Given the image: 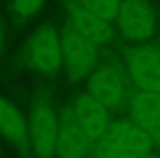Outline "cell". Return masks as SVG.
<instances>
[{
  "label": "cell",
  "mask_w": 160,
  "mask_h": 158,
  "mask_svg": "<svg viewBox=\"0 0 160 158\" xmlns=\"http://www.w3.org/2000/svg\"><path fill=\"white\" fill-rule=\"evenodd\" d=\"M25 60L39 74L54 76L62 68L61 33L53 25L39 26L27 42Z\"/></svg>",
  "instance_id": "cell-2"
},
{
  "label": "cell",
  "mask_w": 160,
  "mask_h": 158,
  "mask_svg": "<svg viewBox=\"0 0 160 158\" xmlns=\"http://www.w3.org/2000/svg\"><path fill=\"white\" fill-rule=\"evenodd\" d=\"M115 23L124 39L143 42L154 33L156 16L146 0H121Z\"/></svg>",
  "instance_id": "cell-5"
},
{
  "label": "cell",
  "mask_w": 160,
  "mask_h": 158,
  "mask_svg": "<svg viewBox=\"0 0 160 158\" xmlns=\"http://www.w3.org/2000/svg\"><path fill=\"white\" fill-rule=\"evenodd\" d=\"M78 3L109 22H113L117 19L121 0H78Z\"/></svg>",
  "instance_id": "cell-13"
},
{
  "label": "cell",
  "mask_w": 160,
  "mask_h": 158,
  "mask_svg": "<svg viewBox=\"0 0 160 158\" xmlns=\"http://www.w3.org/2000/svg\"><path fill=\"white\" fill-rule=\"evenodd\" d=\"M154 140L134 121H110L104 133L93 144V158H142L149 154Z\"/></svg>",
  "instance_id": "cell-1"
},
{
  "label": "cell",
  "mask_w": 160,
  "mask_h": 158,
  "mask_svg": "<svg viewBox=\"0 0 160 158\" xmlns=\"http://www.w3.org/2000/svg\"><path fill=\"white\" fill-rule=\"evenodd\" d=\"M2 39H3V34H2V28H0V45H2Z\"/></svg>",
  "instance_id": "cell-16"
},
{
  "label": "cell",
  "mask_w": 160,
  "mask_h": 158,
  "mask_svg": "<svg viewBox=\"0 0 160 158\" xmlns=\"http://www.w3.org/2000/svg\"><path fill=\"white\" fill-rule=\"evenodd\" d=\"M62 44V67L73 78L86 76L98 59V44L67 25L61 30Z\"/></svg>",
  "instance_id": "cell-4"
},
{
  "label": "cell",
  "mask_w": 160,
  "mask_h": 158,
  "mask_svg": "<svg viewBox=\"0 0 160 158\" xmlns=\"http://www.w3.org/2000/svg\"><path fill=\"white\" fill-rule=\"evenodd\" d=\"M11 3H12L14 12L19 17L30 19L42 9L45 0H11Z\"/></svg>",
  "instance_id": "cell-14"
},
{
  "label": "cell",
  "mask_w": 160,
  "mask_h": 158,
  "mask_svg": "<svg viewBox=\"0 0 160 158\" xmlns=\"http://www.w3.org/2000/svg\"><path fill=\"white\" fill-rule=\"evenodd\" d=\"M59 115L45 101H36L28 116V135L38 158H52L56 154Z\"/></svg>",
  "instance_id": "cell-3"
},
{
  "label": "cell",
  "mask_w": 160,
  "mask_h": 158,
  "mask_svg": "<svg viewBox=\"0 0 160 158\" xmlns=\"http://www.w3.org/2000/svg\"><path fill=\"white\" fill-rule=\"evenodd\" d=\"M0 135L14 146L23 147L28 144V121L19 107L8 98L0 95Z\"/></svg>",
  "instance_id": "cell-12"
},
{
  "label": "cell",
  "mask_w": 160,
  "mask_h": 158,
  "mask_svg": "<svg viewBox=\"0 0 160 158\" xmlns=\"http://www.w3.org/2000/svg\"><path fill=\"white\" fill-rule=\"evenodd\" d=\"M132 121L160 144V93L138 90L129 101Z\"/></svg>",
  "instance_id": "cell-11"
},
{
  "label": "cell",
  "mask_w": 160,
  "mask_h": 158,
  "mask_svg": "<svg viewBox=\"0 0 160 158\" xmlns=\"http://www.w3.org/2000/svg\"><path fill=\"white\" fill-rule=\"evenodd\" d=\"M92 144L81 129L73 108H64L59 115V132L56 143L58 158H86Z\"/></svg>",
  "instance_id": "cell-7"
},
{
  "label": "cell",
  "mask_w": 160,
  "mask_h": 158,
  "mask_svg": "<svg viewBox=\"0 0 160 158\" xmlns=\"http://www.w3.org/2000/svg\"><path fill=\"white\" fill-rule=\"evenodd\" d=\"M73 112L75 116L87 135L92 147L100 140V136L104 133L107 126L110 124V113L109 107L100 103L97 98H93L89 92L84 95H79L73 103Z\"/></svg>",
  "instance_id": "cell-8"
},
{
  "label": "cell",
  "mask_w": 160,
  "mask_h": 158,
  "mask_svg": "<svg viewBox=\"0 0 160 158\" xmlns=\"http://www.w3.org/2000/svg\"><path fill=\"white\" fill-rule=\"evenodd\" d=\"M67 20L70 26L98 45H104L112 39L113 31L110 22L84 8L78 0L67 5Z\"/></svg>",
  "instance_id": "cell-10"
},
{
  "label": "cell",
  "mask_w": 160,
  "mask_h": 158,
  "mask_svg": "<svg viewBox=\"0 0 160 158\" xmlns=\"http://www.w3.org/2000/svg\"><path fill=\"white\" fill-rule=\"evenodd\" d=\"M142 158H159L157 157V155H154V154H151V152H149V154H146V155H143V157Z\"/></svg>",
  "instance_id": "cell-15"
},
{
  "label": "cell",
  "mask_w": 160,
  "mask_h": 158,
  "mask_svg": "<svg viewBox=\"0 0 160 158\" xmlns=\"http://www.w3.org/2000/svg\"><path fill=\"white\" fill-rule=\"evenodd\" d=\"M87 92L109 108H118L126 101V82L110 67L98 68L89 79Z\"/></svg>",
  "instance_id": "cell-9"
},
{
  "label": "cell",
  "mask_w": 160,
  "mask_h": 158,
  "mask_svg": "<svg viewBox=\"0 0 160 158\" xmlns=\"http://www.w3.org/2000/svg\"><path fill=\"white\" fill-rule=\"evenodd\" d=\"M128 76L132 84L143 92L160 93V50L154 47H138L131 51Z\"/></svg>",
  "instance_id": "cell-6"
}]
</instances>
